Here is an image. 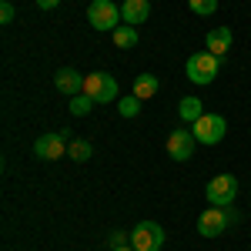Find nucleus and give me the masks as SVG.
Masks as SVG:
<instances>
[{"mask_svg":"<svg viewBox=\"0 0 251 251\" xmlns=\"http://www.w3.org/2000/svg\"><path fill=\"white\" fill-rule=\"evenodd\" d=\"M218 71H221V57H214L211 50H198V54H191L188 64H184V74H188V80H194V84H211V80L218 77Z\"/></svg>","mask_w":251,"mask_h":251,"instance_id":"obj_1","label":"nucleus"},{"mask_svg":"<svg viewBox=\"0 0 251 251\" xmlns=\"http://www.w3.org/2000/svg\"><path fill=\"white\" fill-rule=\"evenodd\" d=\"M87 20H91L94 30H107V34H114L117 27L124 24L121 20V7H117L114 0H94L87 7Z\"/></svg>","mask_w":251,"mask_h":251,"instance_id":"obj_2","label":"nucleus"},{"mask_svg":"<svg viewBox=\"0 0 251 251\" xmlns=\"http://www.w3.org/2000/svg\"><path fill=\"white\" fill-rule=\"evenodd\" d=\"M84 94L94 104H111V100H117V80L111 74H104V71L84 74Z\"/></svg>","mask_w":251,"mask_h":251,"instance_id":"obj_3","label":"nucleus"},{"mask_svg":"<svg viewBox=\"0 0 251 251\" xmlns=\"http://www.w3.org/2000/svg\"><path fill=\"white\" fill-rule=\"evenodd\" d=\"M234 221H238V214H234L231 208H208V211L198 218V234H204V238H218V234L228 231Z\"/></svg>","mask_w":251,"mask_h":251,"instance_id":"obj_4","label":"nucleus"},{"mask_svg":"<svg viewBox=\"0 0 251 251\" xmlns=\"http://www.w3.org/2000/svg\"><path fill=\"white\" fill-rule=\"evenodd\" d=\"M208 201H211L214 208H231L234 204V194H238V177L234 174H218L208 181Z\"/></svg>","mask_w":251,"mask_h":251,"instance_id":"obj_5","label":"nucleus"},{"mask_svg":"<svg viewBox=\"0 0 251 251\" xmlns=\"http://www.w3.org/2000/svg\"><path fill=\"white\" fill-rule=\"evenodd\" d=\"M225 131H228V124H225V117L221 114H201L198 121L191 124V134L198 137V144H218L221 137H225Z\"/></svg>","mask_w":251,"mask_h":251,"instance_id":"obj_6","label":"nucleus"},{"mask_svg":"<svg viewBox=\"0 0 251 251\" xmlns=\"http://www.w3.org/2000/svg\"><path fill=\"white\" fill-rule=\"evenodd\" d=\"M131 245H134V251H161V245H164V228L157 221H141L134 231H131Z\"/></svg>","mask_w":251,"mask_h":251,"instance_id":"obj_7","label":"nucleus"},{"mask_svg":"<svg viewBox=\"0 0 251 251\" xmlns=\"http://www.w3.org/2000/svg\"><path fill=\"white\" fill-rule=\"evenodd\" d=\"M194 144H198V137H194L188 127H177V131H171V137H168V154H171L174 161H191Z\"/></svg>","mask_w":251,"mask_h":251,"instance_id":"obj_8","label":"nucleus"},{"mask_svg":"<svg viewBox=\"0 0 251 251\" xmlns=\"http://www.w3.org/2000/svg\"><path fill=\"white\" fill-rule=\"evenodd\" d=\"M34 154L40 161H57L67 154V134H40L34 144Z\"/></svg>","mask_w":251,"mask_h":251,"instance_id":"obj_9","label":"nucleus"},{"mask_svg":"<svg viewBox=\"0 0 251 251\" xmlns=\"http://www.w3.org/2000/svg\"><path fill=\"white\" fill-rule=\"evenodd\" d=\"M54 87L67 97H77V94H84V74L74 71V67H60L54 74Z\"/></svg>","mask_w":251,"mask_h":251,"instance_id":"obj_10","label":"nucleus"},{"mask_svg":"<svg viewBox=\"0 0 251 251\" xmlns=\"http://www.w3.org/2000/svg\"><path fill=\"white\" fill-rule=\"evenodd\" d=\"M148 17H151V3L148 0H124L121 3V20L124 24L134 27V24H144Z\"/></svg>","mask_w":251,"mask_h":251,"instance_id":"obj_11","label":"nucleus"},{"mask_svg":"<svg viewBox=\"0 0 251 251\" xmlns=\"http://www.w3.org/2000/svg\"><path fill=\"white\" fill-rule=\"evenodd\" d=\"M204 50H211L214 57H221V54H228V47H231V30L228 27H211L208 30V37H204Z\"/></svg>","mask_w":251,"mask_h":251,"instance_id":"obj_12","label":"nucleus"},{"mask_svg":"<svg viewBox=\"0 0 251 251\" xmlns=\"http://www.w3.org/2000/svg\"><path fill=\"white\" fill-rule=\"evenodd\" d=\"M157 87H161V80H157L154 74H137V77H134V97H141V100L154 97Z\"/></svg>","mask_w":251,"mask_h":251,"instance_id":"obj_13","label":"nucleus"},{"mask_svg":"<svg viewBox=\"0 0 251 251\" xmlns=\"http://www.w3.org/2000/svg\"><path fill=\"white\" fill-rule=\"evenodd\" d=\"M177 114H181V121L194 124L198 117L204 114V107H201V97H181V104H177Z\"/></svg>","mask_w":251,"mask_h":251,"instance_id":"obj_14","label":"nucleus"},{"mask_svg":"<svg viewBox=\"0 0 251 251\" xmlns=\"http://www.w3.org/2000/svg\"><path fill=\"white\" fill-rule=\"evenodd\" d=\"M111 37H114V47H124V50H127V47H137V30L131 24H121Z\"/></svg>","mask_w":251,"mask_h":251,"instance_id":"obj_15","label":"nucleus"},{"mask_svg":"<svg viewBox=\"0 0 251 251\" xmlns=\"http://www.w3.org/2000/svg\"><path fill=\"white\" fill-rule=\"evenodd\" d=\"M91 154H94L91 141H80V137H77V141H71V144H67V157H71V161H77V164H80V161H87Z\"/></svg>","mask_w":251,"mask_h":251,"instance_id":"obj_16","label":"nucleus"},{"mask_svg":"<svg viewBox=\"0 0 251 251\" xmlns=\"http://www.w3.org/2000/svg\"><path fill=\"white\" fill-rule=\"evenodd\" d=\"M91 111H94V100H91L87 94H77V97H71V114H74V117H87Z\"/></svg>","mask_w":251,"mask_h":251,"instance_id":"obj_17","label":"nucleus"},{"mask_svg":"<svg viewBox=\"0 0 251 251\" xmlns=\"http://www.w3.org/2000/svg\"><path fill=\"white\" fill-rule=\"evenodd\" d=\"M117 111H121V117H137L141 114V97H124V100H117Z\"/></svg>","mask_w":251,"mask_h":251,"instance_id":"obj_18","label":"nucleus"},{"mask_svg":"<svg viewBox=\"0 0 251 251\" xmlns=\"http://www.w3.org/2000/svg\"><path fill=\"white\" fill-rule=\"evenodd\" d=\"M191 3V10L198 17H211L214 10H218V0H188Z\"/></svg>","mask_w":251,"mask_h":251,"instance_id":"obj_19","label":"nucleus"},{"mask_svg":"<svg viewBox=\"0 0 251 251\" xmlns=\"http://www.w3.org/2000/svg\"><path fill=\"white\" fill-rule=\"evenodd\" d=\"M124 245H131L127 231H111V238H107V248H124Z\"/></svg>","mask_w":251,"mask_h":251,"instance_id":"obj_20","label":"nucleus"},{"mask_svg":"<svg viewBox=\"0 0 251 251\" xmlns=\"http://www.w3.org/2000/svg\"><path fill=\"white\" fill-rule=\"evenodd\" d=\"M10 20H14V3L3 0V3H0V24H10Z\"/></svg>","mask_w":251,"mask_h":251,"instance_id":"obj_21","label":"nucleus"},{"mask_svg":"<svg viewBox=\"0 0 251 251\" xmlns=\"http://www.w3.org/2000/svg\"><path fill=\"white\" fill-rule=\"evenodd\" d=\"M57 3H60V0H37V7H40V10H54Z\"/></svg>","mask_w":251,"mask_h":251,"instance_id":"obj_22","label":"nucleus"},{"mask_svg":"<svg viewBox=\"0 0 251 251\" xmlns=\"http://www.w3.org/2000/svg\"><path fill=\"white\" fill-rule=\"evenodd\" d=\"M111 251H134V245H124V248H111Z\"/></svg>","mask_w":251,"mask_h":251,"instance_id":"obj_23","label":"nucleus"}]
</instances>
